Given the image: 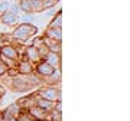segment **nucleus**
Wrapping results in <instances>:
<instances>
[{"label": "nucleus", "instance_id": "423d86ee", "mask_svg": "<svg viewBox=\"0 0 130 121\" xmlns=\"http://www.w3.org/2000/svg\"><path fill=\"white\" fill-rule=\"evenodd\" d=\"M58 62H59V56L55 55V53H49V56H48V64L49 65H58Z\"/></svg>", "mask_w": 130, "mask_h": 121}, {"label": "nucleus", "instance_id": "7ed1b4c3", "mask_svg": "<svg viewBox=\"0 0 130 121\" xmlns=\"http://www.w3.org/2000/svg\"><path fill=\"white\" fill-rule=\"evenodd\" d=\"M38 71H39L41 74H43V75H48V74H52V72H54V66L49 65L48 62H43V64H41V65H39Z\"/></svg>", "mask_w": 130, "mask_h": 121}, {"label": "nucleus", "instance_id": "9d476101", "mask_svg": "<svg viewBox=\"0 0 130 121\" xmlns=\"http://www.w3.org/2000/svg\"><path fill=\"white\" fill-rule=\"evenodd\" d=\"M28 55L30 56V58H38V53H36V51H35V48H29Z\"/></svg>", "mask_w": 130, "mask_h": 121}, {"label": "nucleus", "instance_id": "20e7f679", "mask_svg": "<svg viewBox=\"0 0 130 121\" xmlns=\"http://www.w3.org/2000/svg\"><path fill=\"white\" fill-rule=\"evenodd\" d=\"M56 95H58V92H55V91L51 89V88L42 91V97L45 98V99H49V101H51V99H56V98H58Z\"/></svg>", "mask_w": 130, "mask_h": 121}, {"label": "nucleus", "instance_id": "39448f33", "mask_svg": "<svg viewBox=\"0 0 130 121\" xmlns=\"http://www.w3.org/2000/svg\"><path fill=\"white\" fill-rule=\"evenodd\" d=\"M3 55H6V56H9V58H16L18 56V52L14 51L13 48H10V46H6V48H3Z\"/></svg>", "mask_w": 130, "mask_h": 121}, {"label": "nucleus", "instance_id": "9b49d317", "mask_svg": "<svg viewBox=\"0 0 130 121\" xmlns=\"http://www.w3.org/2000/svg\"><path fill=\"white\" fill-rule=\"evenodd\" d=\"M49 101H43V99H42V101H39V108H48V105H49Z\"/></svg>", "mask_w": 130, "mask_h": 121}, {"label": "nucleus", "instance_id": "f03ea898", "mask_svg": "<svg viewBox=\"0 0 130 121\" xmlns=\"http://www.w3.org/2000/svg\"><path fill=\"white\" fill-rule=\"evenodd\" d=\"M2 20H3L5 23H7V25H12V23H14V22L18 20V16H16L13 12H7V13H3Z\"/></svg>", "mask_w": 130, "mask_h": 121}, {"label": "nucleus", "instance_id": "f8f14e48", "mask_svg": "<svg viewBox=\"0 0 130 121\" xmlns=\"http://www.w3.org/2000/svg\"><path fill=\"white\" fill-rule=\"evenodd\" d=\"M6 71V68H5V65H0V74H3Z\"/></svg>", "mask_w": 130, "mask_h": 121}, {"label": "nucleus", "instance_id": "f257e3e1", "mask_svg": "<svg viewBox=\"0 0 130 121\" xmlns=\"http://www.w3.org/2000/svg\"><path fill=\"white\" fill-rule=\"evenodd\" d=\"M35 30H36V29L33 28L32 25H22V26H19V28L14 30L13 36L16 37V39H19V41H25V39H28L30 35H33Z\"/></svg>", "mask_w": 130, "mask_h": 121}, {"label": "nucleus", "instance_id": "1a4fd4ad", "mask_svg": "<svg viewBox=\"0 0 130 121\" xmlns=\"http://www.w3.org/2000/svg\"><path fill=\"white\" fill-rule=\"evenodd\" d=\"M20 72H23V74H29V72H30V65H29L28 62H22V65H20Z\"/></svg>", "mask_w": 130, "mask_h": 121}, {"label": "nucleus", "instance_id": "6e6552de", "mask_svg": "<svg viewBox=\"0 0 130 121\" xmlns=\"http://www.w3.org/2000/svg\"><path fill=\"white\" fill-rule=\"evenodd\" d=\"M51 26L52 28H55V29H61V13L56 14V19L51 23Z\"/></svg>", "mask_w": 130, "mask_h": 121}, {"label": "nucleus", "instance_id": "ddd939ff", "mask_svg": "<svg viewBox=\"0 0 130 121\" xmlns=\"http://www.w3.org/2000/svg\"><path fill=\"white\" fill-rule=\"evenodd\" d=\"M43 2H45V3H48V5H54V2H55V0H43Z\"/></svg>", "mask_w": 130, "mask_h": 121}, {"label": "nucleus", "instance_id": "0eeeda50", "mask_svg": "<svg viewBox=\"0 0 130 121\" xmlns=\"http://www.w3.org/2000/svg\"><path fill=\"white\" fill-rule=\"evenodd\" d=\"M48 35L49 36H54V39H56V41H59L61 39V29H54L52 28L49 32H48Z\"/></svg>", "mask_w": 130, "mask_h": 121}]
</instances>
